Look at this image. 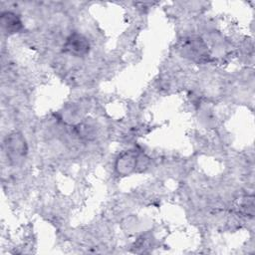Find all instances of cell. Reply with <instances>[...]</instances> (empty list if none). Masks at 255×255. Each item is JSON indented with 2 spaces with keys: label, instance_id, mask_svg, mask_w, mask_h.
<instances>
[{
  "label": "cell",
  "instance_id": "obj_5",
  "mask_svg": "<svg viewBox=\"0 0 255 255\" xmlns=\"http://www.w3.org/2000/svg\"><path fill=\"white\" fill-rule=\"evenodd\" d=\"M2 30L7 34H14L23 28V24L19 16L13 12H4L1 14Z\"/></svg>",
  "mask_w": 255,
  "mask_h": 255
},
{
  "label": "cell",
  "instance_id": "obj_2",
  "mask_svg": "<svg viewBox=\"0 0 255 255\" xmlns=\"http://www.w3.org/2000/svg\"><path fill=\"white\" fill-rule=\"evenodd\" d=\"M147 158L135 151H127L119 156L116 162V169L121 175H128L137 169H142L147 165Z\"/></svg>",
  "mask_w": 255,
  "mask_h": 255
},
{
  "label": "cell",
  "instance_id": "obj_4",
  "mask_svg": "<svg viewBox=\"0 0 255 255\" xmlns=\"http://www.w3.org/2000/svg\"><path fill=\"white\" fill-rule=\"evenodd\" d=\"M63 50L74 57H84L90 51V43L83 34L74 32L67 37Z\"/></svg>",
  "mask_w": 255,
  "mask_h": 255
},
{
  "label": "cell",
  "instance_id": "obj_1",
  "mask_svg": "<svg viewBox=\"0 0 255 255\" xmlns=\"http://www.w3.org/2000/svg\"><path fill=\"white\" fill-rule=\"evenodd\" d=\"M181 53L184 57L198 64H203L209 60V51L205 42L199 37H189L183 40Z\"/></svg>",
  "mask_w": 255,
  "mask_h": 255
},
{
  "label": "cell",
  "instance_id": "obj_3",
  "mask_svg": "<svg viewBox=\"0 0 255 255\" xmlns=\"http://www.w3.org/2000/svg\"><path fill=\"white\" fill-rule=\"evenodd\" d=\"M4 148L7 158L14 164L21 162L27 153L25 138L19 132H13L5 138Z\"/></svg>",
  "mask_w": 255,
  "mask_h": 255
}]
</instances>
